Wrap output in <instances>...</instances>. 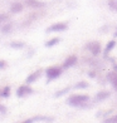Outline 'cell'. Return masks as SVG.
<instances>
[{
    "label": "cell",
    "mask_w": 117,
    "mask_h": 123,
    "mask_svg": "<svg viewBox=\"0 0 117 123\" xmlns=\"http://www.w3.org/2000/svg\"><path fill=\"white\" fill-rule=\"evenodd\" d=\"M8 14H0V24H3L5 20H8Z\"/></svg>",
    "instance_id": "44dd1931"
},
{
    "label": "cell",
    "mask_w": 117,
    "mask_h": 123,
    "mask_svg": "<svg viewBox=\"0 0 117 123\" xmlns=\"http://www.w3.org/2000/svg\"><path fill=\"white\" fill-rule=\"evenodd\" d=\"M108 6L111 10L117 12V0H108Z\"/></svg>",
    "instance_id": "e0dca14e"
},
{
    "label": "cell",
    "mask_w": 117,
    "mask_h": 123,
    "mask_svg": "<svg viewBox=\"0 0 117 123\" xmlns=\"http://www.w3.org/2000/svg\"><path fill=\"white\" fill-rule=\"evenodd\" d=\"M6 107H5V105H3V104H0V114H5L6 113Z\"/></svg>",
    "instance_id": "7402d4cb"
},
{
    "label": "cell",
    "mask_w": 117,
    "mask_h": 123,
    "mask_svg": "<svg viewBox=\"0 0 117 123\" xmlns=\"http://www.w3.org/2000/svg\"><path fill=\"white\" fill-rule=\"evenodd\" d=\"M107 79L111 82V84H112L113 88L117 91V73H110L107 75Z\"/></svg>",
    "instance_id": "8fae6325"
},
{
    "label": "cell",
    "mask_w": 117,
    "mask_h": 123,
    "mask_svg": "<svg viewBox=\"0 0 117 123\" xmlns=\"http://www.w3.org/2000/svg\"><path fill=\"white\" fill-rule=\"evenodd\" d=\"M113 69H115V70L117 72V64H115V65H113Z\"/></svg>",
    "instance_id": "d4e9b609"
},
{
    "label": "cell",
    "mask_w": 117,
    "mask_h": 123,
    "mask_svg": "<svg viewBox=\"0 0 117 123\" xmlns=\"http://www.w3.org/2000/svg\"><path fill=\"white\" fill-rule=\"evenodd\" d=\"M87 87H88V84H87L86 82H79L78 84H76V86H74V88H76V89H84V88H87Z\"/></svg>",
    "instance_id": "ac0fdd59"
},
{
    "label": "cell",
    "mask_w": 117,
    "mask_h": 123,
    "mask_svg": "<svg viewBox=\"0 0 117 123\" xmlns=\"http://www.w3.org/2000/svg\"><path fill=\"white\" fill-rule=\"evenodd\" d=\"M40 74H42V69H38V70H35L34 73H32L29 77L25 79V83L26 84H30V83H34L35 80H38L39 79V77H40Z\"/></svg>",
    "instance_id": "52a82bcc"
},
{
    "label": "cell",
    "mask_w": 117,
    "mask_h": 123,
    "mask_svg": "<svg viewBox=\"0 0 117 123\" xmlns=\"http://www.w3.org/2000/svg\"><path fill=\"white\" fill-rule=\"evenodd\" d=\"M10 47L14 49H21V48H24V43L23 42H13V43H10Z\"/></svg>",
    "instance_id": "2e32d148"
},
{
    "label": "cell",
    "mask_w": 117,
    "mask_h": 123,
    "mask_svg": "<svg viewBox=\"0 0 117 123\" xmlns=\"http://www.w3.org/2000/svg\"><path fill=\"white\" fill-rule=\"evenodd\" d=\"M21 10H23V5L19 4V3H14V4L12 5V8H10V12H12L13 14H15V13H20Z\"/></svg>",
    "instance_id": "7c38bea8"
},
{
    "label": "cell",
    "mask_w": 117,
    "mask_h": 123,
    "mask_svg": "<svg viewBox=\"0 0 117 123\" xmlns=\"http://www.w3.org/2000/svg\"><path fill=\"white\" fill-rule=\"evenodd\" d=\"M108 97H110V92L102 91V92H99L98 94H96V98H94V100H96V102H101V100H104L106 98H108Z\"/></svg>",
    "instance_id": "30bf717a"
},
{
    "label": "cell",
    "mask_w": 117,
    "mask_h": 123,
    "mask_svg": "<svg viewBox=\"0 0 117 123\" xmlns=\"http://www.w3.org/2000/svg\"><path fill=\"white\" fill-rule=\"evenodd\" d=\"M60 74H62V68H59V67H49L46 70V75L48 78V82L57 79Z\"/></svg>",
    "instance_id": "7a4b0ae2"
},
{
    "label": "cell",
    "mask_w": 117,
    "mask_h": 123,
    "mask_svg": "<svg viewBox=\"0 0 117 123\" xmlns=\"http://www.w3.org/2000/svg\"><path fill=\"white\" fill-rule=\"evenodd\" d=\"M116 44H117V43H116L115 40H111V42H108V44H107V45H106V48H104V54L107 55V54L111 52V50H112V49L116 47Z\"/></svg>",
    "instance_id": "5bb4252c"
},
{
    "label": "cell",
    "mask_w": 117,
    "mask_h": 123,
    "mask_svg": "<svg viewBox=\"0 0 117 123\" xmlns=\"http://www.w3.org/2000/svg\"><path fill=\"white\" fill-rule=\"evenodd\" d=\"M4 68H6V62L5 60H0V69H4Z\"/></svg>",
    "instance_id": "603a6c76"
},
{
    "label": "cell",
    "mask_w": 117,
    "mask_h": 123,
    "mask_svg": "<svg viewBox=\"0 0 117 123\" xmlns=\"http://www.w3.org/2000/svg\"><path fill=\"white\" fill-rule=\"evenodd\" d=\"M88 100H90V96H87V94H74V96H71L67 102L72 107H81Z\"/></svg>",
    "instance_id": "6da1fadb"
},
{
    "label": "cell",
    "mask_w": 117,
    "mask_h": 123,
    "mask_svg": "<svg viewBox=\"0 0 117 123\" xmlns=\"http://www.w3.org/2000/svg\"><path fill=\"white\" fill-rule=\"evenodd\" d=\"M10 96V87H4L0 89V97H3V98H8Z\"/></svg>",
    "instance_id": "4fadbf2b"
},
{
    "label": "cell",
    "mask_w": 117,
    "mask_h": 123,
    "mask_svg": "<svg viewBox=\"0 0 117 123\" xmlns=\"http://www.w3.org/2000/svg\"><path fill=\"white\" fill-rule=\"evenodd\" d=\"M12 28H13V25H12V24H6L5 26H3V28H1V31L4 33V34H6L8 31L12 30Z\"/></svg>",
    "instance_id": "d6986e66"
},
{
    "label": "cell",
    "mask_w": 117,
    "mask_h": 123,
    "mask_svg": "<svg viewBox=\"0 0 117 123\" xmlns=\"http://www.w3.org/2000/svg\"><path fill=\"white\" fill-rule=\"evenodd\" d=\"M86 48L90 50L93 55H98L99 53H101V44H99L98 42H90L86 45Z\"/></svg>",
    "instance_id": "3957f363"
},
{
    "label": "cell",
    "mask_w": 117,
    "mask_h": 123,
    "mask_svg": "<svg viewBox=\"0 0 117 123\" xmlns=\"http://www.w3.org/2000/svg\"><path fill=\"white\" fill-rule=\"evenodd\" d=\"M106 122H117V114L113 116V117H111V118H107Z\"/></svg>",
    "instance_id": "cb8c5ba5"
},
{
    "label": "cell",
    "mask_w": 117,
    "mask_h": 123,
    "mask_svg": "<svg viewBox=\"0 0 117 123\" xmlns=\"http://www.w3.org/2000/svg\"><path fill=\"white\" fill-rule=\"evenodd\" d=\"M68 29V25L65 23H57V24H53L49 28H47V31H64Z\"/></svg>",
    "instance_id": "5b68a950"
},
{
    "label": "cell",
    "mask_w": 117,
    "mask_h": 123,
    "mask_svg": "<svg viewBox=\"0 0 117 123\" xmlns=\"http://www.w3.org/2000/svg\"><path fill=\"white\" fill-rule=\"evenodd\" d=\"M58 43H59V38H53V39H51V40H48L46 43V47L51 48V47H54L55 44H58Z\"/></svg>",
    "instance_id": "9a60e30c"
},
{
    "label": "cell",
    "mask_w": 117,
    "mask_h": 123,
    "mask_svg": "<svg viewBox=\"0 0 117 123\" xmlns=\"http://www.w3.org/2000/svg\"><path fill=\"white\" fill-rule=\"evenodd\" d=\"M68 91H69V88H64V89H62V91H59V92H57V93H55V97H60L62 94L67 93Z\"/></svg>",
    "instance_id": "ffe728a7"
},
{
    "label": "cell",
    "mask_w": 117,
    "mask_h": 123,
    "mask_svg": "<svg viewBox=\"0 0 117 123\" xmlns=\"http://www.w3.org/2000/svg\"><path fill=\"white\" fill-rule=\"evenodd\" d=\"M33 89L29 87V86H20L18 89H16V96L18 97H25V96H29V94H32Z\"/></svg>",
    "instance_id": "277c9868"
},
{
    "label": "cell",
    "mask_w": 117,
    "mask_h": 123,
    "mask_svg": "<svg viewBox=\"0 0 117 123\" xmlns=\"http://www.w3.org/2000/svg\"><path fill=\"white\" fill-rule=\"evenodd\" d=\"M25 3L32 8H43L44 6V3L39 1V0H25Z\"/></svg>",
    "instance_id": "9c48e42d"
},
{
    "label": "cell",
    "mask_w": 117,
    "mask_h": 123,
    "mask_svg": "<svg viewBox=\"0 0 117 123\" xmlns=\"http://www.w3.org/2000/svg\"><path fill=\"white\" fill-rule=\"evenodd\" d=\"M76 63H77V57H76V55H71V57H68V58L64 60L63 68L64 69H68V68H71V67H73Z\"/></svg>",
    "instance_id": "ba28073f"
},
{
    "label": "cell",
    "mask_w": 117,
    "mask_h": 123,
    "mask_svg": "<svg viewBox=\"0 0 117 123\" xmlns=\"http://www.w3.org/2000/svg\"><path fill=\"white\" fill-rule=\"evenodd\" d=\"M54 118L52 117H44V116H37V117H33V118L26 119V123H30V122H53Z\"/></svg>",
    "instance_id": "8992f818"
},
{
    "label": "cell",
    "mask_w": 117,
    "mask_h": 123,
    "mask_svg": "<svg viewBox=\"0 0 117 123\" xmlns=\"http://www.w3.org/2000/svg\"><path fill=\"white\" fill-rule=\"evenodd\" d=\"M115 37H117V29H116V31H115Z\"/></svg>",
    "instance_id": "484cf974"
}]
</instances>
